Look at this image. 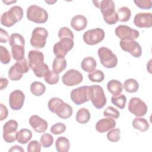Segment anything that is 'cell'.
Returning a JSON list of instances; mask_svg holds the SVG:
<instances>
[{
  "mask_svg": "<svg viewBox=\"0 0 152 152\" xmlns=\"http://www.w3.org/2000/svg\"><path fill=\"white\" fill-rule=\"evenodd\" d=\"M93 2L94 6L100 10L104 21L107 24L113 25L118 22V15L117 13L115 12V3L113 1H93Z\"/></svg>",
  "mask_w": 152,
  "mask_h": 152,
  "instance_id": "1",
  "label": "cell"
},
{
  "mask_svg": "<svg viewBox=\"0 0 152 152\" xmlns=\"http://www.w3.org/2000/svg\"><path fill=\"white\" fill-rule=\"evenodd\" d=\"M49 110L61 119H68L72 115V108L68 103L58 97L51 98L48 103Z\"/></svg>",
  "mask_w": 152,
  "mask_h": 152,
  "instance_id": "2",
  "label": "cell"
},
{
  "mask_svg": "<svg viewBox=\"0 0 152 152\" xmlns=\"http://www.w3.org/2000/svg\"><path fill=\"white\" fill-rule=\"evenodd\" d=\"M23 17V10L18 5L12 7L8 11L4 12L1 17L2 25L10 27L20 21Z\"/></svg>",
  "mask_w": 152,
  "mask_h": 152,
  "instance_id": "3",
  "label": "cell"
},
{
  "mask_svg": "<svg viewBox=\"0 0 152 152\" xmlns=\"http://www.w3.org/2000/svg\"><path fill=\"white\" fill-rule=\"evenodd\" d=\"M89 100L97 109H102L106 104V97L103 88L99 85H92L89 87Z\"/></svg>",
  "mask_w": 152,
  "mask_h": 152,
  "instance_id": "4",
  "label": "cell"
},
{
  "mask_svg": "<svg viewBox=\"0 0 152 152\" xmlns=\"http://www.w3.org/2000/svg\"><path fill=\"white\" fill-rule=\"evenodd\" d=\"M27 18L34 23L42 24L47 21L48 14L44 8L36 5H31L27 8Z\"/></svg>",
  "mask_w": 152,
  "mask_h": 152,
  "instance_id": "5",
  "label": "cell"
},
{
  "mask_svg": "<svg viewBox=\"0 0 152 152\" xmlns=\"http://www.w3.org/2000/svg\"><path fill=\"white\" fill-rule=\"evenodd\" d=\"M102 65L107 68L116 67L118 64V58L113 52L106 47H100L97 50Z\"/></svg>",
  "mask_w": 152,
  "mask_h": 152,
  "instance_id": "6",
  "label": "cell"
},
{
  "mask_svg": "<svg viewBox=\"0 0 152 152\" xmlns=\"http://www.w3.org/2000/svg\"><path fill=\"white\" fill-rule=\"evenodd\" d=\"M48 31L43 27H36L32 31L30 38L31 45L36 49H42L45 47Z\"/></svg>",
  "mask_w": 152,
  "mask_h": 152,
  "instance_id": "7",
  "label": "cell"
},
{
  "mask_svg": "<svg viewBox=\"0 0 152 152\" xmlns=\"http://www.w3.org/2000/svg\"><path fill=\"white\" fill-rule=\"evenodd\" d=\"M74 43L73 39L68 37H63L56 43L53 48V53L56 58H64L67 53L72 49Z\"/></svg>",
  "mask_w": 152,
  "mask_h": 152,
  "instance_id": "8",
  "label": "cell"
},
{
  "mask_svg": "<svg viewBox=\"0 0 152 152\" xmlns=\"http://www.w3.org/2000/svg\"><path fill=\"white\" fill-rule=\"evenodd\" d=\"M104 31L100 28H95L86 31L83 36L84 42L88 45H94L101 42L104 38Z\"/></svg>",
  "mask_w": 152,
  "mask_h": 152,
  "instance_id": "9",
  "label": "cell"
},
{
  "mask_svg": "<svg viewBox=\"0 0 152 152\" xmlns=\"http://www.w3.org/2000/svg\"><path fill=\"white\" fill-rule=\"evenodd\" d=\"M71 100L77 105L89 101V86H84L73 89L70 93Z\"/></svg>",
  "mask_w": 152,
  "mask_h": 152,
  "instance_id": "10",
  "label": "cell"
},
{
  "mask_svg": "<svg viewBox=\"0 0 152 152\" xmlns=\"http://www.w3.org/2000/svg\"><path fill=\"white\" fill-rule=\"evenodd\" d=\"M129 111L137 117L144 116L148 110L147 104L138 97H132L128 103Z\"/></svg>",
  "mask_w": 152,
  "mask_h": 152,
  "instance_id": "11",
  "label": "cell"
},
{
  "mask_svg": "<svg viewBox=\"0 0 152 152\" xmlns=\"http://www.w3.org/2000/svg\"><path fill=\"white\" fill-rule=\"evenodd\" d=\"M115 34L121 40H131L137 39L140 36L138 30L126 25H119L115 30Z\"/></svg>",
  "mask_w": 152,
  "mask_h": 152,
  "instance_id": "12",
  "label": "cell"
},
{
  "mask_svg": "<svg viewBox=\"0 0 152 152\" xmlns=\"http://www.w3.org/2000/svg\"><path fill=\"white\" fill-rule=\"evenodd\" d=\"M18 122L13 119L8 121L3 126V138L8 143H12L16 140Z\"/></svg>",
  "mask_w": 152,
  "mask_h": 152,
  "instance_id": "13",
  "label": "cell"
},
{
  "mask_svg": "<svg viewBox=\"0 0 152 152\" xmlns=\"http://www.w3.org/2000/svg\"><path fill=\"white\" fill-rule=\"evenodd\" d=\"M83 80V76L82 74L74 69L68 70L62 77L63 84L69 87L78 85L82 82Z\"/></svg>",
  "mask_w": 152,
  "mask_h": 152,
  "instance_id": "14",
  "label": "cell"
},
{
  "mask_svg": "<svg viewBox=\"0 0 152 152\" xmlns=\"http://www.w3.org/2000/svg\"><path fill=\"white\" fill-rule=\"evenodd\" d=\"M119 45L121 49L135 58H140L142 54V49L140 45L134 40H121Z\"/></svg>",
  "mask_w": 152,
  "mask_h": 152,
  "instance_id": "15",
  "label": "cell"
},
{
  "mask_svg": "<svg viewBox=\"0 0 152 152\" xmlns=\"http://www.w3.org/2000/svg\"><path fill=\"white\" fill-rule=\"evenodd\" d=\"M25 95L20 90H15L11 93L9 97V104L14 110L21 109L24 104Z\"/></svg>",
  "mask_w": 152,
  "mask_h": 152,
  "instance_id": "16",
  "label": "cell"
},
{
  "mask_svg": "<svg viewBox=\"0 0 152 152\" xmlns=\"http://www.w3.org/2000/svg\"><path fill=\"white\" fill-rule=\"evenodd\" d=\"M134 24L139 28H150L152 26L151 13H137L134 18Z\"/></svg>",
  "mask_w": 152,
  "mask_h": 152,
  "instance_id": "17",
  "label": "cell"
},
{
  "mask_svg": "<svg viewBox=\"0 0 152 152\" xmlns=\"http://www.w3.org/2000/svg\"><path fill=\"white\" fill-rule=\"evenodd\" d=\"M29 124L33 129L38 133L45 132L48 126L46 121L36 115L30 116L29 119Z\"/></svg>",
  "mask_w": 152,
  "mask_h": 152,
  "instance_id": "18",
  "label": "cell"
},
{
  "mask_svg": "<svg viewBox=\"0 0 152 152\" xmlns=\"http://www.w3.org/2000/svg\"><path fill=\"white\" fill-rule=\"evenodd\" d=\"M30 68L33 70L44 63V55L38 50H31L28 53Z\"/></svg>",
  "mask_w": 152,
  "mask_h": 152,
  "instance_id": "19",
  "label": "cell"
},
{
  "mask_svg": "<svg viewBox=\"0 0 152 152\" xmlns=\"http://www.w3.org/2000/svg\"><path fill=\"white\" fill-rule=\"evenodd\" d=\"M116 125V122L114 119L107 117L101 119L97 122L96 129L100 133H103L114 128Z\"/></svg>",
  "mask_w": 152,
  "mask_h": 152,
  "instance_id": "20",
  "label": "cell"
},
{
  "mask_svg": "<svg viewBox=\"0 0 152 152\" xmlns=\"http://www.w3.org/2000/svg\"><path fill=\"white\" fill-rule=\"evenodd\" d=\"M87 25V20L86 17L83 15H76L71 20V27L76 31L83 30Z\"/></svg>",
  "mask_w": 152,
  "mask_h": 152,
  "instance_id": "21",
  "label": "cell"
},
{
  "mask_svg": "<svg viewBox=\"0 0 152 152\" xmlns=\"http://www.w3.org/2000/svg\"><path fill=\"white\" fill-rule=\"evenodd\" d=\"M107 88L113 96H116L122 91L123 85L117 80H111L107 84Z\"/></svg>",
  "mask_w": 152,
  "mask_h": 152,
  "instance_id": "22",
  "label": "cell"
},
{
  "mask_svg": "<svg viewBox=\"0 0 152 152\" xmlns=\"http://www.w3.org/2000/svg\"><path fill=\"white\" fill-rule=\"evenodd\" d=\"M97 62L96 60L91 56H87L84 58L81 62V66L83 71L91 72L96 69Z\"/></svg>",
  "mask_w": 152,
  "mask_h": 152,
  "instance_id": "23",
  "label": "cell"
},
{
  "mask_svg": "<svg viewBox=\"0 0 152 152\" xmlns=\"http://www.w3.org/2000/svg\"><path fill=\"white\" fill-rule=\"evenodd\" d=\"M56 150L58 152H67L70 147V143L65 137H59L55 141Z\"/></svg>",
  "mask_w": 152,
  "mask_h": 152,
  "instance_id": "24",
  "label": "cell"
},
{
  "mask_svg": "<svg viewBox=\"0 0 152 152\" xmlns=\"http://www.w3.org/2000/svg\"><path fill=\"white\" fill-rule=\"evenodd\" d=\"M32 137V132L28 129H21L17 133L16 140L21 144H27Z\"/></svg>",
  "mask_w": 152,
  "mask_h": 152,
  "instance_id": "25",
  "label": "cell"
},
{
  "mask_svg": "<svg viewBox=\"0 0 152 152\" xmlns=\"http://www.w3.org/2000/svg\"><path fill=\"white\" fill-rule=\"evenodd\" d=\"M132 126L135 129H138L141 132L147 131L150 127L148 121L143 118L136 117L132 121Z\"/></svg>",
  "mask_w": 152,
  "mask_h": 152,
  "instance_id": "26",
  "label": "cell"
},
{
  "mask_svg": "<svg viewBox=\"0 0 152 152\" xmlns=\"http://www.w3.org/2000/svg\"><path fill=\"white\" fill-rule=\"evenodd\" d=\"M75 119L77 122L81 124H86L90 119V113L88 110L85 107L80 108L76 113Z\"/></svg>",
  "mask_w": 152,
  "mask_h": 152,
  "instance_id": "27",
  "label": "cell"
},
{
  "mask_svg": "<svg viewBox=\"0 0 152 152\" xmlns=\"http://www.w3.org/2000/svg\"><path fill=\"white\" fill-rule=\"evenodd\" d=\"M11 54L14 59L20 61L24 58V46L20 45H15L11 46Z\"/></svg>",
  "mask_w": 152,
  "mask_h": 152,
  "instance_id": "28",
  "label": "cell"
},
{
  "mask_svg": "<svg viewBox=\"0 0 152 152\" xmlns=\"http://www.w3.org/2000/svg\"><path fill=\"white\" fill-rule=\"evenodd\" d=\"M12 66L20 74H21V75H23V74L27 73L30 69L29 64L27 59L25 58L22 60L17 61L12 65Z\"/></svg>",
  "mask_w": 152,
  "mask_h": 152,
  "instance_id": "29",
  "label": "cell"
},
{
  "mask_svg": "<svg viewBox=\"0 0 152 152\" xmlns=\"http://www.w3.org/2000/svg\"><path fill=\"white\" fill-rule=\"evenodd\" d=\"M30 91L35 96H40L46 90V87L44 84L39 81H34L30 85Z\"/></svg>",
  "mask_w": 152,
  "mask_h": 152,
  "instance_id": "30",
  "label": "cell"
},
{
  "mask_svg": "<svg viewBox=\"0 0 152 152\" xmlns=\"http://www.w3.org/2000/svg\"><path fill=\"white\" fill-rule=\"evenodd\" d=\"M66 65L67 63L65 58H55L52 63L53 71L57 74H59L65 69Z\"/></svg>",
  "mask_w": 152,
  "mask_h": 152,
  "instance_id": "31",
  "label": "cell"
},
{
  "mask_svg": "<svg viewBox=\"0 0 152 152\" xmlns=\"http://www.w3.org/2000/svg\"><path fill=\"white\" fill-rule=\"evenodd\" d=\"M123 86L125 90L129 93H134L137 92L139 88V84L138 81L133 78H129L126 80Z\"/></svg>",
  "mask_w": 152,
  "mask_h": 152,
  "instance_id": "32",
  "label": "cell"
},
{
  "mask_svg": "<svg viewBox=\"0 0 152 152\" xmlns=\"http://www.w3.org/2000/svg\"><path fill=\"white\" fill-rule=\"evenodd\" d=\"M118 21L121 22L128 21L131 16V11L130 9L126 7H122L118 9L117 11Z\"/></svg>",
  "mask_w": 152,
  "mask_h": 152,
  "instance_id": "33",
  "label": "cell"
},
{
  "mask_svg": "<svg viewBox=\"0 0 152 152\" xmlns=\"http://www.w3.org/2000/svg\"><path fill=\"white\" fill-rule=\"evenodd\" d=\"M112 103L121 109H124L126 102V97L123 94H119L116 96H112L111 97Z\"/></svg>",
  "mask_w": 152,
  "mask_h": 152,
  "instance_id": "34",
  "label": "cell"
},
{
  "mask_svg": "<svg viewBox=\"0 0 152 152\" xmlns=\"http://www.w3.org/2000/svg\"><path fill=\"white\" fill-rule=\"evenodd\" d=\"M8 42L11 47L15 45H20L24 46L25 45L24 38L21 34L17 33H12L9 36Z\"/></svg>",
  "mask_w": 152,
  "mask_h": 152,
  "instance_id": "35",
  "label": "cell"
},
{
  "mask_svg": "<svg viewBox=\"0 0 152 152\" xmlns=\"http://www.w3.org/2000/svg\"><path fill=\"white\" fill-rule=\"evenodd\" d=\"M88 78L92 82L101 83L104 78V75L101 70L95 69L94 71L88 73Z\"/></svg>",
  "mask_w": 152,
  "mask_h": 152,
  "instance_id": "36",
  "label": "cell"
},
{
  "mask_svg": "<svg viewBox=\"0 0 152 152\" xmlns=\"http://www.w3.org/2000/svg\"><path fill=\"white\" fill-rule=\"evenodd\" d=\"M45 81L49 84L52 85L58 83L59 80V74L56 73L53 71L49 70L44 77Z\"/></svg>",
  "mask_w": 152,
  "mask_h": 152,
  "instance_id": "37",
  "label": "cell"
},
{
  "mask_svg": "<svg viewBox=\"0 0 152 152\" xmlns=\"http://www.w3.org/2000/svg\"><path fill=\"white\" fill-rule=\"evenodd\" d=\"M49 70V69L48 65L46 64L43 63L42 65H40L37 66L36 68H35L34 69H33L32 71H33L34 75L37 77L42 78V77H44L45 76L46 74L48 72Z\"/></svg>",
  "mask_w": 152,
  "mask_h": 152,
  "instance_id": "38",
  "label": "cell"
},
{
  "mask_svg": "<svg viewBox=\"0 0 152 152\" xmlns=\"http://www.w3.org/2000/svg\"><path fill=\"white\" fill-rule=\"evenodd\" d=\"M40 144L44 148L50 147L53 143V137L48 133H45L40 137Z\"/></svg>",
  "mask_w": 152,
  "mask_h": 152,
  "instance_id": "39",
  "label": "cell"
},
{
  "mask_svg": "<svg viewBox=\"0 0 152 152\" xmlns=\"http://www.w3.org/2000/svg\"><path fill=\"white\" fill-rule=\"evenodd\" d=\"M121 138V131L119 128L112 129L107 134V138L111 142H118Z\"/></svg>",
  "mask_w": 152,
  "mask_h": 152,
  "instance_id": "40",
  "label": "cell"
},
{
  "mask_svg": "<svg viewBox=\"0 0 152 152\" xmlns=\"http://www.w3.org/2000/svg\"><path fill=\"white\" fill-rule=\"evenodd\" d=\"M103 115L106 117L112 118L113 119H118L120 116V113L113 106L107 107L103 111Z\"/></svg>",
  "mask_w": 152,
  "mask_h": 152,
  "instance_id": "41",
  "label": "cell"
},
{
  "mask_svg": "<svg viewBox=\"0 0 152 152\" xmlns=\"http://www.w3.org/2000/svg\"><path fill=\"white\" fill-rule=\"evenodd\" d=\"M0 59L3 64H7L11 61V55L8 49L3 46H0Z\"/></svg>",
  "mask_w": 152,
  "mask_h": 152,
  "instance_id": "42",
  "label": "cell"
},
{
  "mask_svg": "<svg viewBox=\"0 0 152 152\" xmlns=\"http://www.w3.org/2000/svg\"><path fill=\"white\" fill-rule=\"evenodd\" d=\"M66 130V126L64 124L59 122L55 124L50 128V132L54 135H59L64 133Z\"/></svg>",
  "mask_w": 152,
  "mask_h": 152,
  "instance_id": "43",
  "label": "cell"
},
{
  "mask_svg": "<svg viewBox=\"0 0 152 152\" xmlns=\"http://www.w3.org/2000/svg\"><path fill=\"white\" fill-rule=\"evenodd\" d=\"M58 37L59 39H61L63 37H68V38H71L72 39H74V36L72 31L69 28L64 27L59 29L58 31Z\"/></svg>",
  "mask_w": 152,
  "mask_h": 152,
  "instance_id": "44",
  "label": "cell"
},
{
  "mask_svg": "<svg viewBox=\"0 0 152 152\" xmlns=\"http://www.w3.org/2000/svg\"><path fill=\"white\" fill-rule=\"evenodd\" d=\"M41 144L36 140L31 141L27 145L28 152H40L41 151Z\"/></svg>",
  "mask_w": 152,
  "mask_h": 152,
  "instance_id": "45",
  "label": "cell"
},
{
  "mask_svg": "<svg viewBox=\"0 0 152 152\" xmlns=\"http://www.w3.org/2000/svg\"><path fill=\"white\" fill-rule=\"evenodd\" d=\"M134 2L141 9L149 10L152 7V1L151 0H135Z\"/></svg>",
  "mask_w": 152,
  "mask_h": 152,
  "instance_id": "46",
  "label": "cell"
},
{
  "mask_svg": "<svg viewBox=\"0 0 152 152\" xmlns=\"http://www.w3.org/2000/svg\"><path fill=\"white\" fill-rule=\"evenodd\" d=\"M8 76L10 80L12 81H18L20 80L23 77V75L20 74L12 66V65L11 66L8 71Z\"/></svg>",
  "mask_w": 152,
  "mask_h": 152,
  "instance_id": "47",
  "label": "cell"
},
{
  "mask_svg": "<svg viewBox=\"0 0 152 152\" xmlns=\"http://www.w3.org/2000/svg\"><path fill=\"white\" fill-rule=\"evenodd\" d=\"M1 32H0V42L3 43H5L7 42L9 39L8 33L7 31L4 30L3 28H1Z\"/></svg>",
  "mask_w": 152,
  "mask_h": 152,
  "instance_id": "48",
  "label": "cell"
},
{
  "mask_svg": "<svg viewBox=\"0 0 152 152\" xmlns=\"http://www.w3.org/2000/svg\"><path fill=\"white\" fill-rule=\"evenodd\" d=\"M0 106H1V121H3L4 119H6L7 117L8 116V109L7 108V107L4 105L2 103L0 104Z\"/></svg>",
  "mask_w": 152,
  "mask_h": 152,
  "instance_id": "49",
  "label": "cell"
},
{
  "mask_svg": "<svg viewBox=\"0 0 152 152\" xmlns=\"http://www.w3.org/2000/svg\"><path fill=\"white\" fill-rule=\"evenodd\" d=\"M8 84V80L6 78H0V87L1 90L5 88Z\"/></svg>",
  "mask_w": 152,
  "mask_h": 152,
  "instance_id": "50",
  "label": "cell"
},
{
  "mask_svg": "<svg viewBox=\"0 0 152 152\" xmlns=\"http://www.w3.org/2000/svg\"><path fill=\"white\" fill-rule=\"evenodd\" d=\"M9 151H21V152H24V149L21 146L15 145H14V146L11 147V148L9 150Z\"/></svg>",
  "mask_w": 152,
  "mask_h": 152,
  "instance_id": "51",
  "label": "cell"
},
{
  "mask_svg": "<svg viewBox=\"0 0 152 152\" xmlns=\"http://www.w3.org/2000/svg\"><path fill=\"white\" fill-rule=\"evenodd\" d=\"M2 2H3L4 3L6 4L7 5H10V4H12V3H15V2H16L17 1H2Z\"/></svg>",
  "mask_w": 152,
  "mask_h": 152,
  "instance_id": "52",
  "label": "cell"
},
{
  "mask_svg": "<svg viewBox=\"0 0 152 152\" xmlns=\"http://www.w3.org/2000/svg\"><path fill=\"white\" fill-rule=\"evenodd\" d=\"M45 2L49 4H53L54 3H55L56 2V1H45Z\"/></svg>",
  "mask_w": 152,
  "mask_h": 152,
  "instance_id": "53",
  "label": "cell"
}]
</instances>
